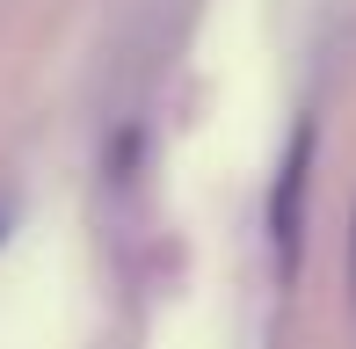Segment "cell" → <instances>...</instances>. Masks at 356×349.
Here are the masks:
<instances>
[{
	"label": "cell",
	"mask_w": 356,
	"mask_h": 349,
	"mask_svg": "<svg viewBox=\"0 0 356 349\" xmlns=\"http://www.w3.org/2000/svg\"><path fill=\"white\" fill-rule=\"evenodd\" d=\"M298 182H305V131H298V146L284 161V182H277V247H284V262H291V226H298Z\"/></svg>",
	"instance_id": "6da1fadb"
},
{
	"label": "cell",
	"mask_w": 356,
	"mask_h": 349,
	"mask_svg": "<svg viewBox=\"0 0 356 349\" xmlns=\"http://www.w3.org/2000/svg\"><path fill=\"white\" fill-rule=\"evenodd\" d=\"M349 284H356V226H349Z\"/></svg>",
	"instance_id": "7a4b0ae2"
}]
</instances>
